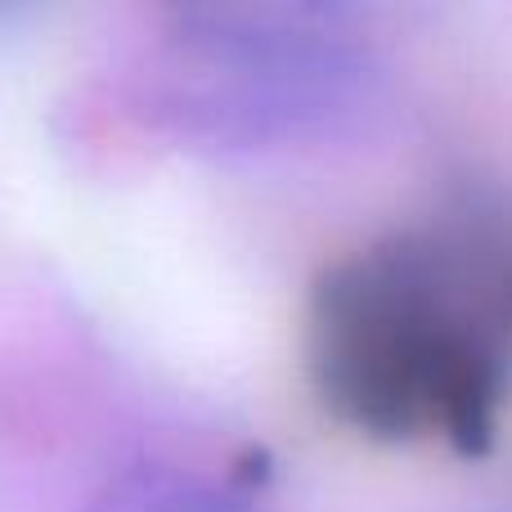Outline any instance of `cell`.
Wrapping results in <instances>:
<instances>
[{
	"instance_id": "3",
	"label": "cell",
	"mask_w": 512,
	"mask_h": 512,
	"mask_svg": "<svg viewBox=\"0 0 512 512\" xmlns=\"http://www.w3.org/2000/svg\"><path fill=\"white\" fill-rule=\"evenodd\" d=\"M113 512H239V499H230L225 490L207 486L194 477H140L122 499L113 504Z\"/></svg>"
},
{
	"instance_id": "1",
	"label": "cell",
	"mask_w": 512,
	"mask_h": 512,
	"mask_svg": "<svg viewBox=\"0 0 512 512\" xmlns=\"http://www.w3.org/2000/svg\"><path fill=\"white\" fill-rule=\"evenodd\" d=\"M512 369V207L463 203L342 261L315 297L324 400L373 436L495 432Z\"/></svg>"
},
{
	"instance_id": "2",
	"label": "cell",
	"mask_w": 512,
	"mask_h": 512,
	"mask_svg": "<svg viewBox=\"0 0 512 512\" xmlns=\"http://www.w3.org/2000/svg\"><path fill=\"white\" fill-rule=\"evenodd\" d=\"M364 59L324 27L252 14L185 18L167 104L189 131L256 144L324 126L364 90Z\"/></svg>"
}]
</instances>
